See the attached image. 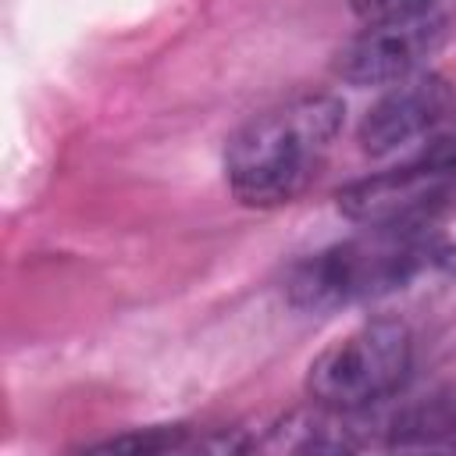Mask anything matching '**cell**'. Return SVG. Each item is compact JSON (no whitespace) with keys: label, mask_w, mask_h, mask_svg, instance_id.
<instances>
[{"label":"cell","mask_w":456,"mask_h":456,"mask_svg":"<svg viewBox=\"0 0 456 456\" xmlns=\"http://www.w3.org/2000/svg\"><path fill=\"white\" fill-rule=\"evenodd\" d=\"M431 274H456V242L424 221L378 224L299 260L285 278V296L303 314H328L385 299Z\"/></svg>","instance_id":"6da1fadb"},{"label":"cell","mask_w":456,"mask_h":456,"mask_svg":"<svg viewBox=\"0 0 456 456\" xmlns=\"http://www.w3.org/2000/svg\"><path fill=\"white\" fill-rule=\"evenodd\" d=\"M342 121L346 107L328 93H303L253 114L224 146L232 196L260 210L292 203L314 182Z\"/></svg>","instance_id":"7a4b0ae2"},{"label":"cell","mask_w":456,"mask_h":456,"mask_svg":"<svg viewBox=\"0 0 456 456\" xmlns=\"http://www.w3.org/2000/svg\"><path fill=\"white\" fill-rule=\"evenodd\" d=\"M413 367V335L399 317H374L335 338L306 370V392L331 410L360 413L403 388Z\"/></svg>","instance_id":"3957f363"},{"label":"cell","mask_w":456,"mask_h":456,"mask_svg":"<svg viewBox=\"0 0 456 456\" xmlns=\"http://www.w3.org/2000/svg\"><path fill=\"white\" fill-rule=\"evenodd\" d=\"M456 182V139H435L417 160L378 171L370 178L349 182L338 189L342 217L378 228V224H406L424 221Z\"/></svg>","instance_id":"277c9868"},{"label":"cell","mask_w":456,"mask_h":456,"mask_svg":"<svg viewBox=\"0 0 456 456\" xmlns=\"http://www.w3.org/2000/svg\"><path fill=\"white\" fill-rule=\"evenodd\" d=\"M445 21L438 14H420L410 21L363 25L331 61V71L360 89L392 86L417 71V64L438 46Z\"/></svg>","instance_id":"5b68a950"},{"label":"cell","mask_w":456,"mask_h":456,"mask_svg":"<svg viewBox=\"0 0 456 456\" xmlns=\"http://www.w3.org/2000/svg\"><path fill=\"white\" fill-rule=\"evenodd\" d=\"M449 107V82L435 71H413L388 86V93L363 114L356 139L370 157H385L424 132H431Z\"/></svg>","instance_id":"8992f818"},{"label":"cell","mask_w":456,"mask_h":456,"mask_svg":"<svg viewBox=\"0 0 456 456\" xmlns=\"http://www.w3.org/2000/svg\"><path fill=\"white\" fill-rule=\"evenodd\" d=\"M367 438L360 435L356 413L314 403V410L285 413L274 428H267V438L256 445L278 452H353Z\"/></svg>","instance_id":"52a82bcc"},{"label":"cell","mask_w":456,"mask_h":456,"mask_svg":"<svg viewBox=\"0 0 456 456\" xmlns=\"http://www.w3.org/2000/svg\"><path fill=\"white\" fill-rule=\"evenodd\" d=\"M392 452H456V385L403 406L385 428Z\"/></svg>","instance_id":"ba28073f"},{"label":"cell","mask_w":456,"mask_h":456,"mask_svg":"<svg viewBox=\"0 0 456 456\" xmlns=\"http://www.w3.org/2000/svg\"><path fill=\"white\" fill-rule=\"evenodd\" d=\"M93 452H167V449H185V428L182 424H171V428H146V431H128V435H118V438H107V442H96L89 445Z\"/></svg>","instance_id":"9c48e42d"},{"label":"cell","mask_w":456,"mask_h":456,"mask_svg":"<svg viewBox=\"0 0 456 456\" xmlns=\"http://www.w3.org/2000/svg\"><path fill=\"white\" fill-rule=\"evenodd\" d=\"M349 7L363 25H381V21H410L431 14L435 0H349Z\"/></svg>","instance_id":"30bf717a"}]
</instances>
